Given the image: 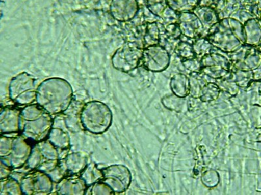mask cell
I'll return each mask as SVG.
<instances>
[{
  "label": "cell",
  "instance_id": "19",
  "mask_svg": "<svg viewBox=\"0 0 261 195\" xmlns=\"http://www.w3.org/2000/svg\"><path fill=\"white\" fill-rule=\"evenodd\" d=\"M192 45L196 56L199 59L211 52L212 48H213L206 37H200L196 39Z\"/></svg>",
  "mask_w": 261,
  "mask_h": 195
},
{
  "label": "cell",
  "instance_id": "5",
  "mask_svg": "<svg viewBox=\"0 0 261 195\" xmlns=\"http://www.w3.org/2000/svg\"><path fill=\"white\" fill-rule=\"evenodd\" d=\"M171 62V55L166 48L156 45L143 48L141 64L146 70L153 73L165 71Z\"/></svg>",
  "mask_w": 261,
  "mask_h": 195
},
{
  "label": "cell",
  "instance_id": "16",
  "mask_svg": "<svg viewBox=\"0 0 261 195\" xmlns=\"http://www.w3.org/2000/svg\"><path fill=\"white\" fill-rule=\"evenodd\" d=\"M160 40V31L158 23L156 22L148 23L144 37V48L159 45Z\"/></svg>",
  "mask_w": 261,
  "mask_h": 195
},
{
  "label": "cell",
  "instance_id": "21",
  "mask_svg": "<svg viewBox=\"0 0 261 195\" xmlns=\"http://www.w3.org/2000/svg\"><path fill=\"white\" fill-rule=\"evenodd\" d=\"M148 11L153 15L161 18L162 14L168 8L167 0H145Z\"/></svg>",
  "mask_w": 261,
  "mask_h": 195
},
{
  "label": "cell",
  "instance_id": "23",
  "mask_svg": "<svg viewBox=\"0 0 261 195\" xmlns=\"http://www.w3.org/2000/svg\"><path fill=\"white\" fill-rule=\"evenodd\" d=\"M182 64L184 67L191 73H200V59L198 57H194L193 59L184 60Z\"/></svg>",
  "mask_w": 261,
  "mask_h": 195
},
{
  "label": "cell",
  "instance_id": "22",
  "mask_svg": "<svg viewBox=\"0 0 261 195\" xmlns=\"http://www.w3.org/2000/svg\"><path fill=\"white\" fill-rule=\"evenodd\" d=\"M202 183L208 188L216 187L220 181V175L214 169H210L202 172L201 175Z\"/></svg>",
  "mask_w": 261,
  "mask_h": 195
},
{
  "label": "cell",
  "instance_id": "1",
  "mask_svg": "<svg viewBox=\"0 0 261 195\" xmlns=\"http://www.w3.org/2000/svg\"><path fill=\"white\" fill-rule=\"evenodd\" d=\"M206 37L213 47L226 53L234 52L246 43L243 24L230 17L223 18L213 25Z\"/></svg>",
  "mask_w": 261,
  "mask_h": 195
},
{
  "label": "cell",
  "instance_id": "15",
  "mask_svg": "<svg viewBox=\"0 0 261 195\" xmlns=\"http://www.w3.org/2000/svg\"><path fill=\"white\" fill-rule=\"evenodd\" d=\"M168 6L176 13L190 12L199 6L200 0H167Z\"/></svg>",
  "mask_w": 261,
  "mask_h": 195
},
{
  "label": "cell",
  "instance_id": "2",
  "mask_svg": "<svg viewBox=\"0 0 261 195\" xmlns=\"http://www.w3.org/2000/svg\"><path fill=\"white\" fill-rule=\"evenodd\" d=\"M200 73L214 80L226 77L231 71L229 57L218 52H210L200 59Z\"/></svg>",
  "mask_w": 261,
  "mask_h": 195
},
{
  "label": "cell",
  "instance_id": "4",
  "mask_svg": "<svg viewBox=\"0 0 261 195\" xmlns=\"http://www.w3.org/2000/svg\"><path fill=\"white\" fill-rule=\"evenodd\" d=\"M143 48L135 43L125 44L122 48H119L114 55V67L125 73L134 71L141 64Z\"/></svg>",
  "mask_w": 261,
  "mask_h": 195
},
{
  "label": "cell",
  "instance_id": "9",
  "mask_svg": "<svg viewBox=\"0 0 261 195\" xmlns=\"http://www.w3.org/2000/svg\"><path fill=\"white\" fill-rule=\"evenodd\" d=\"M193 12L197 15L203 25L204 35H206L208 30L220 20L215 9L211 6H197Z\"/></svg>",
  "mask_w": 261,
  "mask_h": 195
},
{
  "label": "cell",
  "instance_id": "8",
  "mask_svg": "<svg viewBox=\"0 0 261 195\" xmlns=\"http://www.w3.org/2000/svg\"><path fill=\"white\" fill-rule=\"evenodd\" d=\"M138 11L139 4L137 0H112V15L120 22H127L134 19Z\"/></svg>",
  "mask_w": 261,
  "mask_h": 195
},
{
  "label": "cell",
  "instance_id": "6",
  "mask_svg": "<svg viewBox=\"0 0 261 195\" xmlns=\"http://www.w3.org/2000/svg\"><path fill=\"white\" fill-rule=\"evenodd\" d=\"M108 184L114 192L122 193L129 188L132 182V174L126 167L116 165L107 169Z\"/></svg>",
  "mask_w": 261,
  "mask_h": 195
},
{
  "label": "cell",
  "instance_id": "11",
  "mask_svg": "<svg viewBox=\"0 0 261 195\" xmlns=\"http://www.w3.org/2000/svg\"><path fill=\"white\" fill-rule=\"evenodd\" d=\"M230 77L241 89H249L251 85L257 81H260V76L255 74V70L253 71L231 70Z\"/></svg>",
  "mask_w": 261,
  "mask_h": 195
},
{
  "label": "cell",
  "instance_id": "17",
  "mask_svg": "<svg viewBox=\"0 0 261 195\" xmlns=\"http://www.w3.org/2000/svg\"><path fill=\"white\" fill-rule=\"evenodd\" d=\"M216 83L220 87L221 92H224L228 97L236 96L241 89L232 80L230 74L225 78L216 80Z\"/></svg>",
  "mask_w": 261,
  "mask_h": 195
},
{
  "label": "cell",
  "instance_id": "24",
  "mask_svg": "<svg viewBox=\"0 0 261 195\" xmlns=\"http://www.w3.org/2000/svg\"><path fill=\"white\" fill-rule=\"evenodd\" d=\"M167 36L172 39H179L181 36L180 30L177 23H172L166 25L165 27Z\"/></svg>",
  "mask_w": 261,
  "mask_h": 195
},
{
  "label": "cell",
  "instance_id": "3",
  "mask_svg": "<svg viewBox=\"0 0 261 195\" xmlns=\"http://www.w3.org/2000/svg\"><path fill=\"white\" fill-rule=\"evenodd\" d=\"M228 55L232 63L231 70L253 71L260 68L261 55L258 46L244 45Z\"/></svg>",
  "mask_w": 261,
  "mask_h": 195
},
{
  "label": "cell",
  "instance_id": "13",
  "mask_svg": "<svg viewBox=\"0 0 261 195\" xmlns=\"http://www.w3.org/2000/svg\"><path fill=\"white\" fill-rule=\"evenodd\" d=\"M221 93L219 86L216 82L208 81L200 90L199 100L202 102H211L218 99Z\"/></svg>",
  "mask_w": 261,
  "mask_h": 195
},
{
  "label": "cell",
  "instance_id": "12",
  "mask_svg": "<svg viewBox=\"0 0 261 195\" xmlns=\"http://www.w3.org/2000/svg\"><path fill=\"white\" fill-rule=\"evenodd\" d=\"M170 86L172 93L177 96L185 99L190 95V80L185 74H174L171 79Z\"/></svg>",
  "mask_w": 261,
  "mask_h": 195
},
{
  "label": "cell",
  "instance_id": "25",
  "mask_svg": "<svg viewBox=\"0 0 261 195\" xmlns=\"http://www.w3.org/2000/svg\"><path fill=\"white\" fill-rule=\"evenodd\" d=\"M144 1H145V0H144Z\"/></svg>",
  "mask_w": 261,
  "mask_h": 195
},
{
  "label": "cell",
  "instance_id": "7",
  "mask_svg": "<svg viewBox=\"0 0 261 195\" xmlns=\"http://www.w3.org/2000/svg\"><path fill=\"white\" fill-rule=\"evenodd\" d=\"M177 24L180 30L181 36L193 39H197L204 36L203 25L193 11L179 13Z\"/></svg>",
  "mask_w": 261,
  "mask_h": 195
},
{
  "label": "cell",
  "instance_id": "10",
  "mask_svg": "<svg viewBox=\"0 0 261 195\" xmlns=\"http://www.w3.org/2000/svg\"><path fill=\"white\" fill-rule=\"evenodd\" d=\"M244 31L246 43L245 45L258 46L260 42V22L259 18H250L245 22Z\"/></svg>",
  "mask_w": 261,
  "mask_h": 195
},
{
  "label": "cell",
  "instance_id": "20",
  "mask_svg": "<svg viewBox=\"0 0 261 195\" xmlns=\"http://www.w3.org/2000/svg\"><path fill=\"white\" fill-rule=\"evenodd\" d=\"M174 52L180 58L181 61L193 59L197 57L194 51H193L192 44L188 43L187 41L179 42L174 50Z\"/></svg>",
  "mask_w": 261,
  "mask_h": 195
},
{
  "label": "cell",
  "instance_id": "14",
  "mask_svg": "<svg viewBox=\"0 0 261 195\" xmlns=\"http://www.w3.org/2000/svg\"><path fill=\"white\" fill-rule=\"evenodd\" d=\"M204 74L200 73H191L189 76L190 80V95L195 99H199L202 87L208 82L205 80Z\"/></svg>",
  "mask_w": 261,
  "mask_h": 195
},
{
  "label": "cell",
  "instance_id": "18",
  "mask_svg": "<svg viewBox=\"0 0 261 195\" xmlns=\"http://www.w3.org/2000/svg\"><path fill=\"white\" fill-rule=\"evenodd\" d=\"M162 103L168 110L180 112L185 106L186 101L183 98L174 94L165 96L162 99Z\"/></svg>",
  "mask_w": 261,
  "mask_h": 195
}]
</instances>
